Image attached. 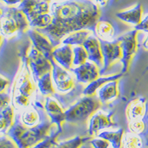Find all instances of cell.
Masks as SVG:
<instances>
[{
    "label": "cell",
    "instance_id": "1",
    "mask_svg": "<svg viewBox=\"0 0 148 148\" xmlns=\"http://www.w3.org/2000/svg\"><path fill=\"white\" fill-rule=\"evenodd\" d=\"M52 23L44 29H36L50 39L54 48L59 46L64 37L82 30L95 33L101 10L90 0H66L51 5Z\"/></svg>",
    "mask_w": 148,
    "mask_h": 148
},
{
    "label": "cell",
    "instance_id": "2",
    "mask_svg": "<svg viewBox=\"0 0 148 148\" xmlns=\"http://www.w3.org/2000/svg\"><path fill=\"white\" fill-rule=\"evenodd\" d=\"M54 126L47 119L33 127H27L16 119L6 135L15 141L18 148H30L48 138L53 133Z\"/></svg>",
    "mask_w": 148,
    "mask_h": 148
},
{
    "label": "cell",
    "instance_id": "3",
    "mask_svg": "<svg viewBox=\"0 0 148 148\" xmlns=\"http://www.w3.org/2000/svg\"><path fill=\"white\" fill-rule=\"evenodd\" d=\"M101 104L102 103L98 96H84L65 111L66 121L71 124L86 122L99 110Z\"/></svg>",
    "mask_w": 148,
    "mask_h": 148
},
{
    "label": "cell",
    "instance_id": "4",
    "mask_svg": "<svg viewBox=\"0 0 148 148\" xmlns=\"http://www.w3.org/2000/svg\"><path fill=\"white\" fill-rule=\"evenodd\" d=\"M22 63L20 71L14 82L12 96L22 94L31 98L36 90V87L35 84V80L31 76L32 73L30 72L27 55L25 53L22 54Z\"/></svg>",
    "mask_w": 148,
    "mask_h": 148
},
{
    "label": "cell",
    "instance_id": "5",
    "mask_svg": "<svg viewBox=\"0 0 148 148\" xmlns=\"http://www.w3.org/2000/svg\"><path fill=\"white\" fill-rule=\"evenodd\" d=\"M138 30L134 29L123 34L116 39L120 42L122 50V59L121 62L122 63L121 73L123 74L128 71L130 63L138 51Z\"/></svg>",
    "mask_w": 148,
    "mask_h": 148
},
{
    "label": "cell",
    "instance_id": "6",
    "mask_svg": "<svg viewBox=\"0 0 148 148\" xmlns=\"http://www.w3.org/2000/svg\"><path fill=\"white\" fill-rule=\"evenodd\" d=\"M27 59L35 82L45 73L52 71L53 65L51 62L34 45L30 47L27 53Z\"/></svg>",
    "mask_w": 148,
    "mask_h": 148
},
{
    "label": "cell",
    "instance_id": "7",
    "mask_svg": "<svg viewBox=\"0 0 148 148\" xmlns=\"http://www.w3.org/2000/svg\"><path fill=\"white\" fill-rule=\"evenodd\" d=\"M101 51H102L104 66L100 71V74L106 72L116 61L121 60L122 59V50L120 42L117 40L112 42L100 40Z\"/></svg>",
    "mask_w": 148,
    "mask_h": 148
},
{
    "label": "cell",
    "instance_id": "8",
    "mask_svg": "<svg viewBox=\"0 0 148 148\" xmlns=\"http://www.w3.org/2000/svg\"><path fill=\"white\" fill-rule=\"evenodd\" d=\"M18 8L25 14L30 22L38 16L51 13L50 2L43 0H23Z\"/></svg>",
    "mask_w": 148,
    "mask_h": 148
},
{
    "label": "cell",
    "instance_id": "9",
    "mask_svg": "<svg viewBox=\"0 0 148 148\" xmlns=\"http://www.w3.org/2000/svg\"><path fill=\"white\" fill-rule=\"evenodd\" d=\"M27 34L35 48L42 53L51 62L53 65V64L56 62L53 56L54 47L50 39L36 29H30L27 31Z\"/></svg>",
    "mask_w": 148,
    "mask_h": 148
},
{
    "label": "cell",
    "instance_id": "10",
    "mask_svg": "<svg viewBox=\"0 0 148 148\" xmlns=\"http://www.w3.org/2000/svg\"><path fill=\"white\" fill-rule=\"evenodd\" d=\"M53 81L56 88L59 92H68L75 86V81L73 76L67 70L59 66L56 62L53 64Z\"/></svg>",
    "mask_w": 148,
    "mask_h": 148
},
{
    "label": "cell",
    "instance_id": "11",
    "mask_svg": "<svg viewBox=\"0 0 148 148\" xmlns=\"http://www.w3.org/2000/svg\"><path fill=\"white\" fill-rule=\"evenodd\" d=\"M113 112L109 113L98 110L90 119L88 133L90 136L97 134L100 130L117 126V124L112 120Z\"/></svg>",
    "mask_w": 148,
    "mask_h": 148
},
{
    "label": "cell",
    "instance_id": "12",
    "mask_svg": "<svg viewBox=\"0 0 148 148\" xmlns=\"http://www.w3.org/2000/svg\"><path fill=\"white\" fill-rule=\"evenodd\" d=\"M100 68L92 62H87L82 65L72 68L76 81L82 84H90L99 77Z\"/></svg>",
    "mask_w": 148,
    "mask_h": 148
},
{
    "label": "cell",
    "instance_id": "13",
    "mask_svg": "<svg viewBox=\"0 0 148 148\" xmlns=\"http://www.w3.org/2000/svg\"><path fill=\"white\" fill-rule=\"evenodd\" d=\"M45 108L51 122L57 127L58 130L62 132V125L66 121V114L60 104L53 98L47 96Z\"/></svg>",
    "mask_w": 148,
    "mask_h": 148
},
{
    "label": "cell",
    "instance_id": "14",
    "mask_svg": "<svg viewBox=\"0 0 148 148\" xmlns=\"http://www.w3.org/2000/svg\"><path fill=\"white\" fill-rule=\"evenodd\" d=\"M148 104L145 98L137 97L129 102L126 108V117L128 122L133 120L143 119L146 117Z\"/></svg>",
    "mask_w": 148,
    "mask_h": 148
},
{
    "label": "cell",
    "instance_id": "15",
    "mask_svg": "<svg viewBox=\"0 0 148 148\" xmlns=\"http://www.w3.org/2000/svg\"><path fill=\"white\" fill-rule=\"evenodd\" d=\"M88 54V61L96 64L99 68H103L104 59L101 51L100 40L96 36H90L83 45Z\"/></svg>",
    "mask_w": 148,
    "mask_h": 148
},
{
    "label": "cell",
    "instance_id": "16",
    "mask_svg": "<svg viewBox=\"0 0 148 148\" xmlns=\"http://www.w3.org/2000/svg\"><path fill=\"white\" fill-rule=\"evenodd\" d=\"M53 59L57 64L67 71L72 70L73 61V51L71 45H62L54 48Z\"/></svg>",
    "mask_w": 148,
    "mask_h": 148
},
{
    "label": "cell",
    "instance_id": "17",
    "mask_svg": "<svg viewBox=\"0 0 148 148\" xmlns=\"http://www.w3.org/2000/svg\"><path fill=\"white\" fill-rule=\"evenodd\" d=\"M1 14L10 16L14 18L17 25L19 34H25L30 30V22L23 12L18 8H6L5 10L2 9Z\"/></svg>",
    "mask_w": 148,
    "mask_h": 148
},
{
    "label": "cell",
    "instance_id": "18",
    "mask_svg": "<svg viewBox=\"0 0 148 148\" xmlns=\"http://www.w3.org/2000/svg\"><path fill=\"white\" fill-rule=\"evenodd\" d=\"M142 12L143 9L141 5L137 4L132 8L118 12L116 16L120 20L136 26L142 20Z\"/></svg>",
    "mask_w": 148,
    "mask_h": 148
},
{
    "label": "cell",
    "instance_id": "19",
    "mask_svg": "<svg viewBox=\"0 0 148 148\" xmlns=\"http://www.w3.org/2000/svg\"><path fill=\"white\" fill-rule=\"evenodd\" d=\"M123 75L124 74L121 73L114 74V75H111V76H99L95 81L88 84V85L83 90L82 94L86 96H95L96 91L99 90L103 85L110 82L119 80L120 78L122 77Z\"/></svg>",
    "mask_w": 148,
    "mask_h": 148
},
{
    "label": "cell",
    "instance_id": "20",
    "mask_svg": "<svg viewBox=\"0 0 148 148\" xmlns=\"http://www.w3.org/2000/svg\"><path fill=\"white\" fill-rule=\"evenodd\" d=\"M118 84V80L110 82L98 90V98L102 104L111 101L119 96Z\"/></svg>",
    "mask_w": 148,
    "mask_h": 148
},
{
    "label": "cell",
    "instance_id": "21",
    "mask_svg": "<svg viewBox=\"0 0 148 148\" xmlns=\"http://www.w3.org/2000/svg\"><path fill=\"white\" fill-rule=\"evenodd\" d=\"M95 34L100 40L112 42L115 35V28L113 24L108 20H99L96 23Z\"/></svg>",
    "mask_w": 148,
    "mask_h": 148
},
{
    "label": "cell",
    "instance_id": "22",
    "mask_svg": "<svg viewBox=\"0 0 148 148\" xmlns=\"http://www.w3.org/2000/svg\"><path fill=\"white\" fill-rule=\"evenodd\" d=\"M21 121L27 127L37 126L42 121L39 113L33 107H27L25 110H24L21 115Z\"/></svg>",
    "mask_w": 148,
    "mask_h": 148
},
{
    "label": "cell",
    "instance_id": "23",
    "mask_svg": "<svg viewBox=\"0 0 148 148\" xmlns=\"http://www.w3.org/2000/svg\"><path fill=\"white\" fill-rule=\"evenodd\" d=\"M91 34V30H82L76 31L63 39L62 41V45H68L83 46L85 41L88 39V37Z\"/></svg>",
    "mask_w": 148,
    "mask_h": 148
},
{
    "label": "cell",
    "instance_id": "24",
    "mask_svg": "<svg viewBox=\"0 0 148 148\" xmlns=\"http://www.w3.org/2000/svg\"><path fill=\"white\" fill-rule=\"evenodd\" d=\"M125 131L120 128L116 131H103L98 134V137L107 140L113 148H121Z\"/></svg>",
    "mask_w": 148,
    "mask_h": 148
},
{
    "label": "cell",
    "instance_id": "25",
    "mask_svg": "<svg viewBox=\"0 0 148 148\" xmlns=\"http://www.w3.org/2000/svg\"><path fill=\"white\" fill-rule=\"evenodd\" d=\"M14 107L9 105L7 108L1 110L0 112V130L2 133H7L14 125Z\"/></svg>",
    "mask_w": 148,
    "mask_h": 148
},
{
    "label": "cell",
    "instance_id": "26",
    "mask_svg": "<svg viewBox=\"0 0 148 148\" xmlns=\"http://www.w3.org/2000/svg\"><path fill=\"white\" fill-rule=\"evenodd\" d=\"M52 73L49 72L39 78L36 82L39 91L43 96H51L55 93L53 84Z\"/></svg>",
    "mask_w": 148,
    "mask_h": 148
},
{
    "label": "cell",
    "instance_id": "27",
    "mask_svg": "<svg viewBox=\"0 0 148 148\" xmlns=\"http://www.w3.org/2000/svg\"><path fill=\"white\" fill-rule=\"evenodd\" d=\"M16 32H18V29L14 18L10 16L1 14V34L2 36H10Z\"/></svg>",
    "mask_w": 148,
    "mask_h": 148
},
{
    "label": "cell",
    "instance_id": "28",
    "mask_svg": "<svg viewBox=\"0 0 148 148\" xmlns=\"http://www.w3.org/2000/svg\"><path fill=\"white\" fill-rule=\"evenodd\" d=\"M123 148H144L142 138L138 135L127 132L123 138Z\"/></svg>",
    "mask_w": 148,
    "mask_h": 148
},
{
    "label": "cell",
    "instance_id": "29",
    "mask_svg": "<svg viewBox=\"0 0 148 148\" xmlns=\"http://www.w3.org/2000/svg\"><path fill=\"white\" fill-rule=\"evenodd\" d=\"M53 21L51 14H45L39 15L30 22V27L34 29H44L48 27Z\"/></svg>",
    "mask_w": 148,
    "mask_h": 148
},
{
    "label": "cell",
    "instance_id": "30",
    "mask_svg": "<svg viewBox=\"0 0 148 148\" xmlns=\"http://www.w3.org/2000/svg\"><path fill=\"white\" fill-rule=\"evenodd\" d=\"M73 65L74 67H79L88 62V52L83 46H76L73 48Z\"/></svg>",
    "mask_w": 148,
    "mask_h": 148
},
{
    "label": "cell",
    "instance_id": "31",
    "mask_svg": "<svg viewBox=\"0 0 148 148\" xmlns=\"http://www.w3.org/2000/svg\"><path fill=\"white\" fill-rule=\"evenodd\" d=\"M88 139V137L76 136L66 141H62L52 148H80Z\"/></svg>",
    "mask_w": 148,
    "mask_h": 148
},
{
    "label": "cell",
    "instance_id": "32",
    "mask_svg": "<svg viewBox=\"0 0 148 148\" xmlns=\"http://www.w3.org/2000/svg\"><path fill=\"white\" fill-rule=\"evenodd\" d=\"M128 129H129L130 132L135 133V134L138 135V136L140 135L145 136L147 130V123L145 119L133 120V121L128 122Z\"/></svg>",
    "mask_w": 148,
    "mask_h": 148
},
{
    "label": "cell",
    "instance_id": "33",
    "mask_svg": "<svg viewBox=\"0 0 148 148\" xmlns=\"http://www.w3.org/2000/svg\"><path fill=\"white\" fill-rule=\"evenodd\" d=\"M62 131L56 129L52 134L47 138L46 139L40 141L39 143L36 144L34 146L30 148H52L57 145V139L59 135L61 134Z\"/></svg>",
    "mask_w": 148,
    "mask_h": 148
},
{
    "label": "cell",
    "instance_id": "34",
    "mask_svg": "<svg viewBox=\"0 0 148 148\" xmlns=\"http://www.w3.org/2000/svg\"><path fill=\"white\" fill-rule=\"evenodd\" d=\"M30 101H31V98L22 94L12 96V102L16 108H27L30 106Z\"/></svg>",
    "mask_w": 148,
    "mask_h": 148
},
{
    "label": "cell",
    "instance_id": "35",
    "mask_svg": "<svg viewBox=\"0 0 148 148\" xmlns=\"http://www.w3.org/2000/svg\"><path fill=\"white\" fill-rule=\"evenodd\" d=\"M0 148H18V147L10 137L5 135L0 138Z\"/></svg>",
    "mask_w": 148,
    "mask_h": 148
},
{
    "label": "cell",
    "instance_id": "36",
    "mask_svg": "<svg viewBox=\"0 0 148 148\" xmlns=\"http://www.w3.org/2000/svg\"><path fill=\"white\" fill-rule=\"evenodd\" d=\"M90 144L93 148H109L110 144L102 138H94L90 141Z\"/></svg>",
    "mask_w": 148,
    "mask_h": 148
},
{
    "label": "cell",
    "instance_id": "37",
    "mask_svg": "<svg viewBox=\"0 0 148 148\" xmlns=\"http://www.w3.org/2000/svg\"><path fill=\"white\" fill-rule=\"evenodd\" d=\"M0 99H1V105H0V110H2L4 108H7L10 105V103L12 99L9 96L8 94L6 92H1L0 94Z\"/></svg>",
    "mask_w": 148,
    "mask_h": 148
},
{
    "label": "cell",
    "instance_id": "38",
    "mask_svg": "<svg viewBox=\"0 0 148 148\" xmlns=\"http://www.w3.org/2000/svg\"><path fill=\"white\" fill-rule=\"evenodd\" d=\"M135 30H141V31H145V32H147L148 31V14L147 16H145V18L141 20V22L138 24V25L135 26L134 27Z\"/></svg>",
    "mask_w": 148,
    "mask_h": 148
},
{
    "label": "cell",
    "instance_id": "39",
    "mask_svg": "<svg viewBox=\"0 0 148 148\" xmlns=\"http://www.w3.org/2000/svg\"><path fill=\"white\" fill-rule=\"evenodd\" d=\"M0 87H1V92H4L6 88H7L9 84V81L8 80V79L4 77L3 76H1L0 77Z\"/></svg>",
    "mask_w": 148,
    "mask_h": 148
},
{
    "label": "cell",
    "instance_id": "40",
    "mask_svg": "<svg viewBox=\"0 0 148 148\" xmlns=\"http://www.w3.org/2000/svg\"><path fill=\"white\" fill-rule=\"evenodd\" d=\"M2 2L7 4L8 5H14L18 3H21L23 0H2Z\"/></svg>",
    "mask_w": 148,
    "mask_h": 148
},
{
    "label": "cell",
    "instance_id": "41",
    "mask_svg": "<svg viewBox=\"0 0 148 148\" xmlns=\"http://www.w3.org/2000/svg\"><path fill=\"white\" fill-rule=\"evenodd\" d=\"M142 46H143V47L145 50H148V35L147 36L146 38H145V40H144Z\"/></svg>",
    "mask_w": 148,
    "mask_h": 148
},
{
    "label": "cell",
    "instance_id": "42",
    "mask_svg": "<svg viewBox=\"0 0 148 148\" xmlns=\"http://www.w3.org/2000/svg\"><path fill=\"white\" fill-rule=\"evenodd\" d=\"M95 1H96L99 5H101V6H104V5L107 4L108 0H95Z\"/></svg>",
    "mask_w": 148,
    "mask_h": 148
},
{
    "label": "cell",
    "instance_id": "43",
    "mask_svg": "<svg viewBox=\"0 0 148 148\" xmlns=\"http://www.w3.org/2000/svg\"><path fill=\"white\" fill-rule=\"evenodd\" d=\"M145 119L146 120L147 123V132L145 133V136H146L147 139H148V110H147V116H146V117L145 118Z\"/></svg>",
    "mask_w": 148,
    "mask_h": 148
},
{
    "label": "cell",
    "instance_id": "44",
    "mask_svg": "<svg viewBox=\"0 0 148 148\" xmlns=\"http://www.w3.org/2000/svg\"><path fill=\"white\" fill-rule=\"evenodd\" d=\"M146 145L148 147V139H147V142H146Z\"/></svg>",
    "mask_w": 148,
    "mask_h": 148
},
{
    "label": "cell",
    "instance_id": "45",
    "mask_svg": "<svg viewBox=\"0 0 148 148\" xmlns=\"http://www.w3.org/2000/svg\"><path fill=\"white\" fill-rule=\"evenodd\" d=\"M43 1H46V2H51V0H43Z\"/></svg>",
    "mask_w": 148,
    "mask_h": 148
},
{
    "label": "cell",
    "instance_id": "46",
    "mask_svg": "<svg viewBox=\"0 0 148 148\" xmlns=\"http://www.w3.org/2000/svg\"><path fill=\"white\" fill-rule=\"evenodd\" d=\"M146 71H148V67H147V70H146Z\"/></svg>",
    "mask_w": 148,
    "mask_h": 148
},
{
    "label": "cell",
    "instance_id": "47",
    "mask_svg": "<svg viewBox=\"0 0 148 148\" xmlns=\"http://www.w3.org/2000/svg\"><path fill=\"white\" fill-rule=\"evenodd\" d=\"M51 1H53V0H51Z\"/></svg>",
    "mask_w": 148,
    "mask_h": 148
},
{
    "label": "cell",
    "instance_id": "48",
    "mask_svg": "<svg viewBox=\"0 0 148 148\" xmlns=\"http://www.w3.org/2000/svg\"><path fill=\"white\" fill-rule=\"evenodd\" d=\"M81 147H80V148H81Z\"/></svg>",
    "mask_w": 148,
    "mask_h": 148
}]
</instances>
